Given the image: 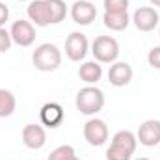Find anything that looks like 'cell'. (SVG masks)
Listing matches in <instances>:
<instances>
[{
  "label": "cell",
  "mask_w": 160,
  "mask_h": 160,
  "mask_svg": "<svg viewBox=\"0 0 160 160\" xmlns=\"http://www.w3.org/2000/svg\"><path fill=\"white\" fill-rule=\"evenodd\" d=\"M128 0H104V11L108 13H123L128 11Z\"/></svg>",
  "instance_id": "ffe728a7"
},
{
  "label": "cell",
  "mask_w": 160,
  "mask_h": 160,
  "mask_svg": "<svg viewBox=\"0 0 160 160\" xmlns=\"http://www.w3.org/2000/svg\"><path fill=\"white\" fill-rule=\"evenodd\" d=\"M50 8V21L52 24H60L67 17V4L63 0H47Z\"/></svg>",
  "instance_id": "ac0fdd59"
},
{
  "label": "cell",
  "mask_w": 160,
  "mask_h": 160,
  "mask_svg": "<svg viewBox=\"0 0 160 160\" xmlns=\"http://www.w3.org/2000/svg\"><path fill=\"white\" fill-rule=\"evenodd\" d=\"M32 63L41 73H52L62 65V50L54 43H41L32 54Z\"/></svg>",
  "instance_id": "7a4b0ae2"
},
{
  "label": "cell",
  "mask_w": 160,
  "mask_h": 160,
  "mask_svg": "<svg viewBox=\"0 0 160 160\" xmlns=\"http://www.w3.org/2000/svg\"><path fill=\"white\" fill-rule=\"evenodd\" d=\"M130 21L134 22V26L140 32H153L160 24V15H158V11L155 8H151V6H140L134 11Z\"/></svg>",
  "instance_id": "52a82bcc"
},
{
  "label": "cell",
  "mask_w": 160,
  "mask_h": 160,
  "mask_svg": "<svg viewBox=\"0 0 160 160\" xmlns=\"http://www.w3.org/2000/svg\"><path fill=\"white\" fill-rule=\"evenodd\" d=\"M47 160H80V158L77 157V153L71 145H60L47 157Z\"/></svg>",
  "instance_id": "d6986e66"
},
{
  "label": "cell",
  "mask_w": 160,
  "mask_h": 160,
  "mask_svg": "<svg viewBox=\"0 0 160 160\" xmlns=\"http://www.w3.org/2000/svg\"><path fill=\"white\" fill-rule=\"evenodd\" d=\"M19 2H32V0H19Z\"/></svg>",
  "instance_id": "484cf974"
},
{
  "label": "cell",
  "mask_w": 160,
  "mask_h": 160,
  "mask_svg": "<svg viewBox=\"0 0 160 160\" xmlns=\"http://www.w3.org/2000/svg\"><path fill=\"white\" fill-rule=\"evenodd\" d=\"M78 78L82 82H86L88 86L97 84L102 78V65L99 62H95V60L93 62H84L78 69Z\"/></svg>",
  "instance_id": "9a60e30c"
},
{
  "label": "cell",
  "mask_w": 160,
  "mask_h": 160,
  "mask_svg": "<svg viewBox=\"0 0 160 160\" xmlns=\"http://www.w3.org/2000/svg\"><path fill=\"white\" fill-rule=\"evenodd\" d=\"M102 24L108 30H112V32H123V30H127V26L130 24L128 11H123V13H108V11H104Z\"/></svg>",
  "instance_id": "2e32d148"
},
{
  "label": "cell",
  "mask_w": 160,
  "mask_h": 160,
  "mask_svg": "<svg viewBox=\"0 0 160 160\" xmlns=\"http://www.w3.org/2000/svg\"><path fill=\"white\" fill-rule=\"evenodd\" d=\"M134 160H149V158H145V157H140V158H134Z\"/></svg>",
  "instance_id": "d4e9b609"
},
{
  "label": "cell",
  "mask_w": 160,
  "mask_h": 160,
  "mask_svg": "<svg viewBox=\"0 0 160 160\" xmlns=\"http://www.w3.org/2000/svg\"><path fill=\"white\" fill-rule=\"evenodd\" d=\"M84 140L91 147H102L108 142V125L97 118L88 119L84 123Z\"/></svg>",
  "instance_id": "5b68a950"
},
{
  "label": "cell",
  "mask_w": 160,
  "mask_h": 160,
  "mask_svg": "<svg viewBox=\"0 0 160 160\" xmlns=\"http://www.w3.org/2000/svg\"><path fill=\"white\" fill-rule=\"evenodd\" d=\"M26 15H28V21L34 26L45 28V26L52 24V21H50V8H48L47 0H32L28 4V8H26Z\"/></svg>",
  "instance_id": "8fae6325"
},
{
  "label": "cell",
  "mask_w": 160,
  "mask_h": 160,
  "mask_svg": "<svg viewBox=\"0 0 160 160\" xmlns=\"http://www.w3.org/2000/svg\"><path fill=\"white\" fill-rule=\"evenodd\" d=\"M39 119L48 128H58L63 123V119H65V112H63L62 104H58V102H47L41 108Z\"/></svg>",
  "instance_id": "5bb4252c"
},
{
  "label": "cell",
  "mask_w": 160,
  "mask_h": 160,
  "mask_svg": "<svg viewBox=\"0 0 160 160\" xmlns=\"http://www.w3.org/2000/svg\"><path fill=\"white\" fill-rule=\"evenodd\" d=\"M153 6H157V8H160V0H149Z\"/></svg>",
  "instance_id": "cb8c5ba5"
},
{
  "label": "cell",
  "mask_w": 160,
  "mask_h": 160,
  "mask_svg": "<svg viewBox=\"0 0 160 160\" xmlns=\"http://www.w3.org/2000/svg\"><path fill=\"white\" fill-rule=\"evenodd\" d=\"M11 36H9V30H6L4 26H0V54L8 52L11 48Z\"/></svg>",
  "instance_id": "44dd1931"
},
{
  "label": "cell",
  "mask_w": 160,
  "mask_h": 160,
  "mask_svg": "<svg viewBox=\"0 0 160 160\" xmlns=\"http://www.w3.org/2000/svg\"><path fill=\"white\" fill-rule=\"evenodd\" d=\"M89 52L88 38L82 32H71L65 39V56L71 62H82Z\"/></svg>",
  "instance_id": "8992f818"
},
{
  "label": "cell",
  "mask_w": 160,
  "mask_h": 160,
  "mask_svg": "<svg viewBox=\"0 0 160 160\" xmlns=\"http://www.w3.org/2000/svg\"><path fill=\"white\" fill-rule=\"evenodd\" d=\"M158 34H160V24H158Z\"/></svg>",
  "instance_id": "4316f807"
},
{
  "label": "cell",
  "mask_w": 160,
  "mask_h": 160,
  "mask_svg": "<svg viewBox=\"0 0 160 160\" xmlns=\"http://www.w3.org/2000/svg\"><path fill=\"white\" fill-rule=\"evenodd\" d=\"M132 80V67L127 62H114L108 69V82L116 88H125Z\"/></svg>",
  "instance_id": "4fadbf2b"
},
{
  "label": "cell",
  "mask_w": 160,
  "mask_h": 160,
  "mask_svg": "<svg viewBox=\"0 0 160 160\" xmlns=\"http://www.w3.org/2000/svg\"><path fill=\"white\" fill-rule=\"evenodd\" d=\"M77 110L84 116H95L104 108V93L97 86H86L78 89L75 99Z\"/></svg>",
  "instance_id": "3957f363"
},
{
  "label": "cell",
  "mask_w": 160,
  "mask_h": 160,
  "mask_svg": "<svg viewBox=\"0 0 160 160\" xmlns=\"http://www.w3.org/2000/svg\"><path fill=\"white\" fill-rule=\"evenodd\" d=\"M136 140H138V143H142L143 147L160 145V121L158 119L143 121V123L138 127Z\"/></svg>",
  "instance_id": "9c48e42d"
},
{
  "label": "cell",
  "mask_w": 160,
  "mask_h": 160,
  "mask_svg": "<svg viewBox=\"0 0 160 160\" xmlns=\"http://www.w3.org/2000/svg\"><path fill=\"white\" fill-rule=\"evenodd\" d=\"M17 108V99L9 89H2L0 88V118H9L13 116Z\"/></svg>",
  "instance_id": "e0dca14e"
},
{
  "label": "cell",
  "mask_w": 160,
  "mask_h": 160,
  "mask_svg": "<svg viewBox=\"0 0 160 160\" xmlns=\"http://www.w3.org/2000/svg\"><path fill=\"white\" fill-rule=\"evenodd\" d=\"M138 140L130 130H118L112 138L110 147L106 149V160H132L136 153Z\"/></svg>",
  "instance_id": "6da1fadb"
},
{
  "label": "cell",
  "mask_w": 160,
  "mask_h": 160,
  "mask_svg": "<svg viewBox=\"0 0 160 160\" xmlns=\"http://www.w3.org/2000/svg\"><path fill=\"white\" fill-rule=\"evenodd\" d=\"M21 138H22V143L28 149H34V151L45 147V143H47V132H45V128L41 125H36V123L24 125V128L21 132Z\"/></svg>",
  "instance_id": "7c38bea8"
},
{
  "label": "cell",
  "mask_w": 160,
  "mask_h": 160,
  "mask_svg": "<svg viewBox=\"0 0 160 160\" xmlns=\"http://www.w3.org/2000/svg\"><path fill=\"white\" fill-rule=\"evenodd\" d=\"M97 17V8L89 0H77L71 6V19L78 26H89Z\"/></svg>",
  "instance_id": "30bf717a"
},
{
  "label": "cell",
  "mask_w": 160,
  "mask_h": 160,
  "mask_svg": "<svg viewBox=\"0 0 160 160\" xmlns=\"http://www.w3.org/2000/svg\"><path fill=\"white\" fill-rule=\"evenodd\" d=\"M8 21H9V8L0 0V26H6Z\"/></svg>",
  "instance_id": "603a6c76"
},
{
  "label": "cell",
  "mask_w": 160,
  "mask_h": 160,
  "mask_svg": "<svg viewBox=\"0 0 160 160\" xmlns=\"http://www.w3.org/2000/svg\"><path fill=\"white\" fill-rule=\"evenodd\" d=\"M91 54L99 63H114L119 58V43L112 36H99L91 43Z\"/></svg>",
  "instance_id": "277c9868"
},
{
  "label": "cell",
  "mask_w": 160,
  "mask_h": 160,
  "mask_svg": "<svg viewBox=\"0 0 160 160\" xmlns=\"http://www.w3.org/2000/svg\"><path fill=\"white\" fill-rule=\"evenodd\" d=\"M147 62H149V65H151L153 69L160 71V47H153V48L149 50V54H147Z\"/></svg>",
  "instance_id": "7402d4cb"
},
{
  "label": "cell",
  "mask_w": 160,
  "mask_h": 160,
  "mask_svg": "<svg viewBox=\"0 0 160 160\" xmlns=\"http://www.w3.org/2000/svg\"><path fill=\"white\" fill-rule=\"evenodd\" d=\"M9 36H11V41L15 45H19V47H30L36 41V26L30 21L19 19V21H15L11 24Z\"/></svg>",
  "instance_id": "ba28073f"
},
{
  "label": "cell",
  "mask_w": 160,
  "mask_h": 160,
  "mask_svg": "<svg viewBox=\"0 0 160 160\" xmlns=\"http://www.w3.org/2000/svg\"><path fill=\"white\" fill-rule=\"evenodd\" d=\"M89 2H93V0H89Z\"/></svg>",
  "instance_id": "83f0119b"
}]
</instances>
